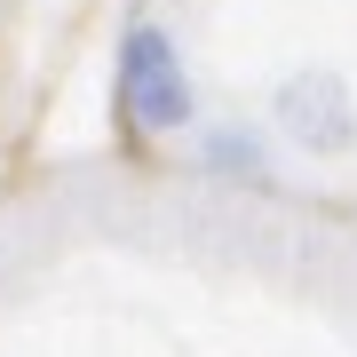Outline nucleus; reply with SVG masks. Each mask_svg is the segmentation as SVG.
<instances>
[{"label":"nucleus","mask_w":357,"mask_h":357,"mask_svg":"<svg viewBox=\"0 0 357 357\" xmlns=\"http://www.w3.org/2000/svg\"><path fill=\"white\" fill-rule=\"evenodd\" d=\"M119 112L143 135H167V128L191 119V72H183V48L159 24H128L119 32Z\"/></svg>","instance_id":"f257e3e1"},{"label":"nucleus","mask_w":357,"mask_h":357,"mask_svg":"<svg viewBox=\"0 0 357 357\" xmlns=\"http://www.w3.org/2000/svg\"><path fill=\"white\" fill-rule=\"evenodd\" d=\"M278 119H286V135L302 143V151H342L357 135L349 128V88L333 72H294L278 88Z\"/></svg>","instance_id":"f03ea898"},{"label":"nucleus","mask_w":357,"mask_h":357,"mask_svg":"<svg viewBox=\"0 0 357 357\" xmlns=\"http://www.w3.org/2000/svg\"><path fill=\"white\" fill-rule=\"evenodd\" d=\"M206 159H215L222 175H255V183L270 175V159H262V143H255V135H215V143H206Z\"/></svg>","instance_id":"7ed1b4c3"}]
</instances>
